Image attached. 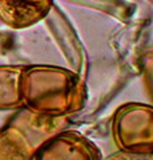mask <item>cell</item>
<instances>
[{
    "label": "cell",
    "instance_id": "6da1fadb",
    "mask_svg": "<svg viewBox=\"0 0 153 160\" xmlns=\"http://www.w3.org/2000/svg\"><path fill=\"white\" fill-rule=\"evenodd\" d=\"M23 107L52 118L76 113L85 103V87L72 71L49 66L24 67L22 76Z\"/></svg>",
    "mask_w": 153,
    "mask_h": 160
},
{
    "label": "cell",
    "instance_id": "7a4b0ae2",
    "mask_svg": "<svg viewBox=\"0 0 153 160\" xmlns=\"http://www.w3.org/2000/svg\"><path fill=\"white\" fill-rule=\"evenodd\" d=\"M67 118L39 115L19 108L0 128V160H32L48 139L65 127Z\"/></svg>",
    "mask_w": 153,
    "mask_h": 160
},
{
    "label": "cell",
    "instance_id": "3957f363",
    "mask_svg": "<svg viewBox=\"0 0 153 160\" xmlns=\"http://www.w3.org/2000/svg\"><path fill=\"white\" fill-rule=\"evenodd\" d=\"M112 133L120 149L153 153V107L140 103L121 107L113 119Z\"/></svg>",
    "mask_w": 153,
    "mask_h": 160
},
{
    "label": "cell",
    "instance_id": "277c9868",
    "mask_svg": "<svg viewBox=\"0 0 153 160\" xmlns=\"http://www.w3.org/2000/svg\"><path fill=\"white\" fill-rule=\"evenodd\" d=\"M98 148L76 131H60L39 148L35 160H100Z\"/></svg>",
    "mask_w": 153,
    "mask_h": 160
},
{
    "label": "cell",
    "instance_id": "5b68a950",
    "mask_svg": "<svg viewBox=\"0 0 153 160\" xmlns=\"http://www.w3.org/2000/svg\"><path fill=\"white\" fill-rule=\"evenodd\" d=\"M52 0H0V22L12 29L37 24L49 13Z\"/></svg>",
    "mask_w": 153,
    "mask_h": 160
},
{
    "label": "cell",
    "instance_id": "8992f818",
    "mask_svg": "<svg viewBox=\"0 0 153 160\" xmlns=\"http://www.w3.org/2000/svg\"><path fill=\"white\" fill-rule=\"evenodd\" d=\"M23 66H0V111L23 107L22 76Z\"/></svg>",
    "mask_w": 153,
    "mask_h": 160
},
{
    "label": "cell",
    "instance_id": "52a82bcc",
    "mask_svg": "<svg viewBox=\"0 0 153 160\" xmlns=\"http://www.w3.org/2000/svg\"><path fill=\"white\" fill-rule=\"evenodd\" d=\"M100 160H153V153H141L120 149L118 152H115Z\"/></svg>",
    "mask_w": 153,
    "mask_h": 160
}]
</instances>
